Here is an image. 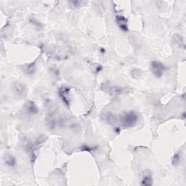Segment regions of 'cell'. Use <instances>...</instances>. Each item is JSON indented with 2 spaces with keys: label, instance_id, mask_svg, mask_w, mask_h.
<instances>
[{
  "label": "cell",
  "instance_id": "1",
  "mask_svg": "<svg viewBox=\"0 0 186 186\" xmlns=\"http://www.w3.org/2000/svg\"><path fill=\"white\" fill-rule=\"evenodd\" d=\"M138 120L137 113L134 111L126 112L121 116V125L124 127H131L136 125Z\"/></svg>",
  "mask_w": 186,
  "mask_h": 186
},
{
  "label": "cell",
  "instance_id": "2",
  "mask_svg": "<svg viewBox=\"0 0 186 186\" xmlns=\"http://www.w3.org/2000/svg\"><path fill=\"white\" fill-rule=\"evenodd\" d=\"M150 69L154 75L157 78H161L166 71L167 68L164 64L159 61H153L150 63Z\"/></svg>",
  "mask_w": 186,
  "mask_h": 186
},
{
  "label": "cell",
  "instance_id": "3",
  "mask_svg": "<svg viewBox=\"0 0 186 186\" xmlns=\"http://www.w3.org/2000/svg\"><path fill=\"white\" fill-rule=\"evenodd\" d=\"M116 20L118 26H119L121 30L124 31V32H128L129 31V28L127 26L128 20L127 18H125L124 16L117 15L116 16Z\"/></svg>",
  "mask_w": 186,
  "mask_h": 186
},
{
  "label": "cell",
  "instance_id": "4",
  "mask_svg": "<svg viewBox=\"0 0 186 186\" xmlns=\"http://www.w3.org/2000/svg\"><path fill=\"white\" fill-rule=\"evenodd\" d=\"M5 162L7 167H14L16 165V159L12 155L7 154L5 157Z\"/></svg>",
  "mask_w": 186,
  "mask_h": 186
},
{
  "label": "cell",
  "instance_id": "5",
  "mask_svg": "<svg viewBox=\"0 0 186 186\" xmlns=\"http://www.w3.org/2000/svg\"><path fill=\"white\" fill-rule=\"evenodd\" d=\"M69 88H63L61 89L59 92L60 96H61L62 100H63V103H65L67 105H69V99H68V95H69Z\"/></svg>",
  "mask_w": 186,
  "mask_h": 186
},
{
  "label": "cell",
  "instance_id": "6",
  "mask_svg": "<svg viewBox=\"0 0 186 186\" xmlns=\"http://www.w3.org/2000/svg\"><path fill=\"white\" fill-rule=\"evenodd\" d=\"M141 184L142 185H151L153 183H152V177L150 174H147L146 175H144L143 177H142V183Z\"/></svg>",
  "mask_w": 186,
  "mask_h": 186
},
{
  "label": "cell",
  "instance_id": "7",
  "mask_svg": "<svg viewBox=\"0 0 186 186\" xmlns=\"http://www.w3.org/2000/svg\"><path fill=\"white\" fill-rule=\"evenodd\" d=\"M181 159V154L180 153H177L175 154L174 156L172 157V160H171V163L174 166H177L180 164V162Z\"/></svg>",
  "mask_w": 186,
  "mask_h": 186
},
{
  "label": "cell",
  "instance_id": "8",
  "mask_svg": "<svg viewBox=\"0 0 186 186\" xmlns=\"http://www.w3.org/2000/svg\"><path fill=\"white\" fill-rule=\"evenodd\" d=\"M28 111L31 113H36L38 112V108L34 103H29V104L28 105Z\"/></svg>",
  "mask_w": 186,
  "mask_h": 186
}]
</instances>
